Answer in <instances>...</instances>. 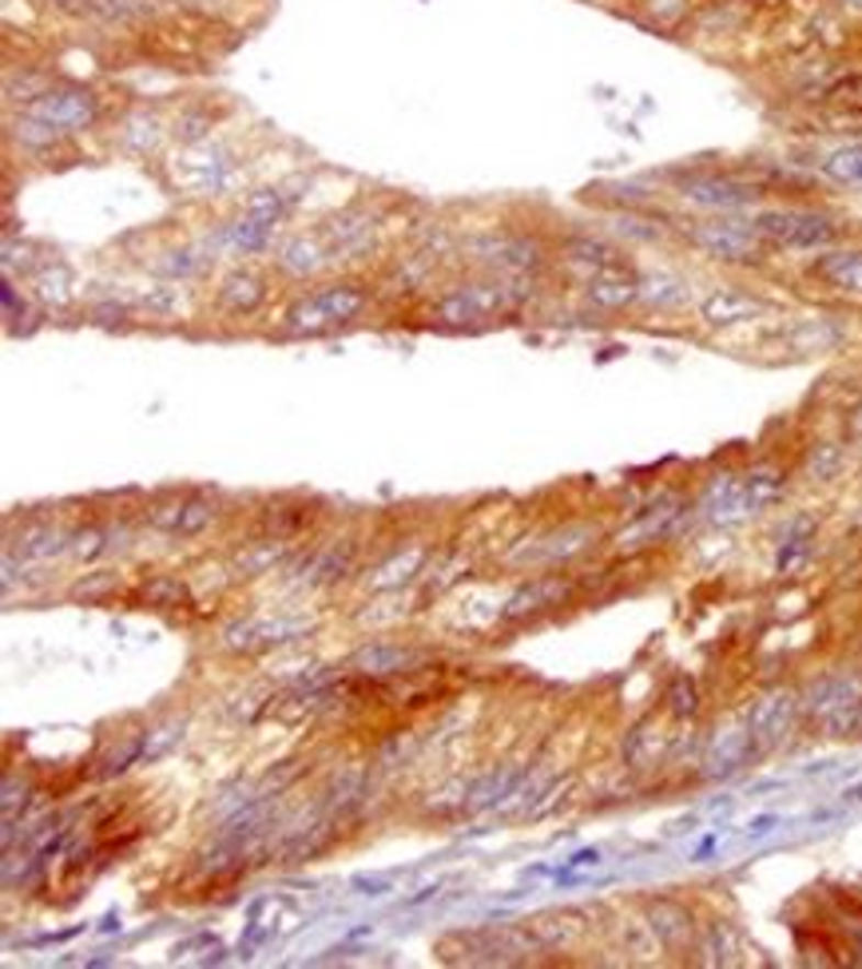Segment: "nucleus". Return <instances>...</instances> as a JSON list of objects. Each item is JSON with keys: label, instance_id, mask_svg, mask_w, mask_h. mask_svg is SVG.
Returning a JSON list of instances; mask_svg holds the SVG:
<instances>
[{"label": "nucleus", "instance_id": "f257e3e1", "mask_svg": "<svg viewBox=\"0 0 862 969\" xmlns=\"http://www.w3.org/2000/svg\"><path fill=\"white\" fill-rule=\"evenodd\" d=\"M755 227L768 243L787 250H827L835 243V235H839V227H835L827 215H819V211H799V207L759 211Z\"/></svg>", "mask_w": 862, "mask_h": 969}, {"label": "nucleus", "instance_id": "f03ea898", "mask_svg": "<svg viewBox=\"0 0 862 969\" xmlns=\"http://www.w3.org/2000/svg\"><path fill=\"white\" fill-rule=\"evenodd\" d=\"M692 243H696L704 255L719 262H755L763 255V235H759L755 223L743 219H716V223H699L692 230Z\"/></svg>", "mask_w": 862, "mask_h": 969}, {"label": "nucleus", "instance_id": "7ed1b4c3", "mask_svg": "<svg viewBox=\"0 0 862 969\" xmlns=\"http://www.w3.org/2000/svg\"><path fill=\"white\" fill-rule=\"evenodd\" d=\"M366 306V294L354 291V286H326L323 294H314V298H302L287 311V326L291 330H326L334 323H346L354 314Z\"/></svg>", "mask_w": 862, "mask_h": 969}, {"label": "nucleus", "instance_id": "20e7f679", "mask_svg": "<svg viewBox=\"0 0 862 969\" xmlns=\"http://www.w3.org/2000/svg\"><path fill=\"white\" fill-rule=\"evenodd\" d=\"M24 115L56 127V132H80L96 120V100L88 92H76V88H56V92L36 95Z\"/></svg>", "mask_w": 862, "mask_h": 969}, {"label": "nucleus", "instance_id": "39448f33", "mask_svg": "<svg viewBox=\"0 0 862 969\" xmlns=\"http://www.w3.org/2000/svg\"><path fill=\"white\" fill-rule=\"evenodd\" d=\"M517 303L505 286H493V282H481V286H466V291L449 294L446 303L437 306V314L446 323H478V318H493V314L510 311Z\"/></svg>", "mask_w": 862, "mask_h": 969}, {"label": "nucleus", "instance_id": "423d86ee", "mask_svg": "<svg viewBox=\"0 0 862 969\" xmlns=\"http://www.w3.org/2000/svg\"><path fill=\"white\" fill-rule=\"evenodd\" d=\"M795 723V696L787 691H775V696L759 699L755 711H751V723H748V735H751V747L763 751V747H775Z\"/></svg>", "mask_w": 862, "mask_h": 969}, {"label": "nucleus", "instance_id": "0eeeda50", "mask_svg": "<svg viewBox=\"0 0 862 969\" xmlns=\"http://www.w3.org/2000/svg\"><path fill=\"white\" fill-rule=\"evenodd\" d=\"M684 199H692L696 207L736 211V207H748L751 199H755V188L736 183V179H724V176H696L684 183Z\"/></svg>", "mask_w": 862, "mask_h": 969}, {"label": "nucleus", "instance_id": "6e6552de", "mask_svg": "<svg viewBox=\"0 0 862 969\" xmlns=\"http://www.w3.org/2000/svg\"><path fill=\"white\" fill-rule=\"evenodd\" d=\"M810 274L819 282H827L831 291L862 298V250H827V255L815 259Z\"/></svg>", "mask_w": 862, "mask_h": 969}, {"label": "nucleus", "instance_id": "1a4fd4ad", "mask_svg": "<svg viewBox=\"0 0 862 969\" xmlns=\"http://www.w3.org/2000/svg\"><path fill=\"white\" fill-rule=\"evenodd\" d=\"M699 314H704L712 326H736L755 318V314H763V303L743 291H712L704 303H699Z\"/></svg>", "mask_w": 862, "mask_h": 969}, {"label": "nucleus", "instance_id": "9d476101", "mask_svg": "<svg viewBox=\"0 0 862 969\" xmlns=\"http://www.w3.org/2000/svg\"><path fill=\"white\" fill-rule=\"evenodd\" d=\"M589 298L596 306H604V311H620V306L640 298V279L624 274V267L620 271H601L589 279Z\"/></svg>", "mask_w": 862, "mask_h": 969}, {"label": "nucleus", "instance_id": "9b49d317", "mask_svg": "<svg viewBox=\"0 0 862 969\" xmlns=\"http://www.w3.org/2000/svg\"><path fill=\"white\" fill-rule=\"evenodd\" d=\"M751 735L748 731H728V735H724V740L716 743V747H712V755H707V767L704 771L712 775V779H716V775H731V771H739V767H743V763H748V755H751Z\"/></svg>", "mask_w": 862, "mask_h": 969}, {"label": "nucleus", "instance_id": "f8f14e48", "mask_svg": "<svg viewBox=\"0 0 862 969\" xmlns=\"http://www.w3.org/2000/svg\"><path fill=\"white\" fill-rule=\"evenodd\" d=\"M270 235V223L255 219V215H243L239 223H227V227L215 235V247H227L231 255H250V250H259Z\"/></svg>", "mask_w": 862, "mask_h": 969}, {"label": "nucleus", "instance_id": "ddd939ff", "mask_svg": "<svg viewBox=\"0 0 862 969\" xmlns=\"http://www.w3.org/2000/svg\"><path fill=\"white\" fill-rule=\"evenodd\" d=\"M854 696H859L854 684H847V679H831V684H822V688L815 691L810 708H815V716H822V720H847V711L859 703Z\"/></svg>", "mask_w": 862, "mask_h": 969}, {"label": "nucleus", "instance_id": "4468645a", "mask_svg": "<svg viewBox=\"0 0 862 969\" xmlns=\"http://www.w3.org/2000/svg\"><path fill=\"white\" fill-rule=\"evenodd\" d=\"M822 176L842 183V188H862V144L835 147L822 156Z\"/></svg>", "mask_w": 862, "mask_h": 969}, {"label": "nucleus", "instance_id": "2eb2a0df", "mask_svg": "<svg viewBox=\"0 0 862 969\" xmlns=\"http://www.w3.org/2000/svg\"><path fill=\"white\" fill-rule=\"evenodd\" d=\"M219 303L227 306V311H235V314L255 311V306L262 303V282L255 279V274H247V271L231 274V279L223 282V291H219Z\"/></svg>", "mask_w": 862, "mask_h": 969}, {"label": "nucleus", "instance_id": "dca6fc26", "mask_svg": "<svg viewBox=\"0 0 862 969\" xmlns=\"http://www.w3.org/2000/svg\"><path fill=\"white\" fill-rule=\"evenodd\" d=\"M652 929L664 938V946H680L692 934V917L672 902H660V906H652Z\"/></svg>", "mask_w": 862, "mask_h": 969}, {"label": "nucleus", "instance_id": "f3484780", "mask_svg": "<svg viewBox=\"0 0 862 969\" xmlns=\"http://www.w3.org/2000/svg\"><path fill=\"white\" fill-rule=\"evenodd\" d=\"M569 255L576 262H589V267H593V274H601V271H620L624 262H620V255H616L613 247H608V243H596V239H572L569 243Z\"/></svg>", "mask_w": 862, "mask_h": 969}, {"label": "nucleus", "instance_id": "a211bd4d", "mask_svg": "<svg viewBox=\"0 0 862 969\" xmlns=\"http://www.w3.org/2000/svg\"><path fill=\"white\" fill-rule=\"evenodd\" d=\"M282 267L291 274H311L323 267V250L314 239H291L282 247Z\"/></svg>", "mask_w": 862, "mask_h": 969}, {"label": "nucleus", "instance_id": "6ab92c4d", "mask_svg": "<svg viewBox=\"0 0 862 969\" xmlns=\"http://www.w3.org/2000/svg\"><path fill=\"white\" fill-rule=\"evenodd\" d=\"M640 298L656 306H675L687 298V286L672 274H656V279H640Z\"/></svg>", "mask_w": 862, "mask_h": 969}, {"label": "nucleus", "instance_id": "aec40b11", "mask_svg": "<svg viewBox=\"0 0 862 969\" xmlns=\"http://www.w3.org/2000/svg\"><path fill=\"white\" fill-rule=\"evenodd\" d=\"M152 12V0H92V16L100 21H139Z\"/></svg>", "mask_w": 862, "mask_h": 969}, {"label": "nucleus", "instance_id": "412c9836", "mask_svg": "<svg viewBox=\"0 0 862 969\" xmlns=\"http://www.w3.org/2000/svg\"><path fill=\"white\" fill-rule=\"evenodd\" d=\"M139 596L156 608H176L188 600V588H183L179 581H171V576H156V581H147L144 588H139Z\"/></svg>", "mask_w": 862, "mask_h": 969}, {"label": "nucleus", "instance_id": "4be33fe9", "mask_svg": "<svg viewBox=\"0 0 862 969\" xmlns=\"http://www.w3.org/2000/svg\"><path fill=\"white\" fill-rule=\"evenodd\" d=\"M557 596H564V584H557V581L533 584V588H525V593L513 596V605L505 608V616L529 612V608H540V600H557Z\"/></svg>", "mask_w": 862, "mask_h": 969}, {"label": "nucleus", "instance_id": "5701e85b", "mask_svg": "<svg viewBox=\"0 0 862 969\" xmlns=\"http://www.w3.org/2000/svg\"><path fill=\"white\" fill-rule=\"evenodd\" d=\"M405 664H414L410 652H394V647H370L358 656V667L362 672H402Z\"/></svg>", "mask_w": 862, "mask_h": 969}, {"label": "nucleus", "instance_id": "b1692460", "mask_svg": "<svg viewBox=\"0 0 862 969\" xmlns=\"http://www.w3.org/2000/svg\"><path fill=\"white\" fill-rule=\"evenodd\" d=\"M839 108H851V112H862V72L854 76H842L839 83H831V92H827Z\"/></svg>", "mask_w": 862, "mask_h": 969}, {"label": "nucleus", "instance_id": "393cba45", "mask_svg": "<svg viewBox=\"0 0 862 969\" xmlns=\"http://www.w3.org/2000/svg\"><path fill=\"white\" fill-rule=\"evenodd\" d=\"M208 521H211V505H208V500H188V505L179 509L176 532H179V537H191V532H199Z\"/></svg>", "mask_w": 862, "mask_h": 969}, {"label": "nucleus", "instance_id": "a878e982", "mask_svg": "<svg viewBox=\"0 0 862 969\" xmlns=\"http://www.w3.org/2000/svg\"><path fill=\"white\" fill-rule=\"evenodd\" d=\"M656 751H660V740H652V728H648V723L645 728H636L632 740H628V759H632L636 767H645Z\"/></svg>", "mask_w": 862, "mask_h": 969}, {"label": "nucleus", "instance_id": "bb28decb", "mask_svg": "<svg viewBox=\"0 0 862 969\" xmlns=\"http://www.w3.org/2000/svg\"><path fill=\"white\" fill-rule=\"evenodd\" d=\"M247 215H255V219H262V223H270V227H275V219L282 215V195H279V191H262V195H255L247 203Z\"/></svg>", "mask_w": 862, "mask_h": 969}, {"label": "nucleus", "instance_id": "cd10ccee", "mask_svg": "<svg viewBox=\"0 0 862 969\" xmlns=\"http://www.w3.org/2000/svg\"><path fill=\"white\" fill-rule=\"evenodd\" d=\"M675 703H672V711L675 716H687V711L696 708V691H692V684H675Z\"/></svg>", "mask_w": 862, "mask_h": 969}, {"label": "nucleus", "instance_id": "c85d7f7f", "mask_svg": "<svg viewBox=\"0 0 862 969\" xmlns=\"http://www.w3.org/2000/svg\"><path fill=\"white\" fill-rule=\"evenodd\" d=\"M56 9L72 12V16H92V0H53Z\"/></svg>", "mask_w": 862, "mask_h": 969}, {"label": "nucleus", "instance_id": "c756f323", "mask_svg": "<svg viewBox=\"0 0 862 969\" xmlns=\"http://www.w3.org/2000/svg\"><path fill=\"white\" fill-rule=\"evenodd\" d=\"M842 4H847V9H859L862 12V0H842Z\"/></svg>", "mask_w": 862, "mask_h": 969}]
</instances>
